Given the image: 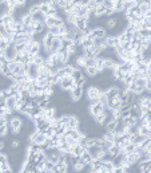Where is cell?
I'll use <instances>...</instances> for the list:
<instances>
[{
  "instance_id": "obj_26",
  "label": "cell",
  "mask_w": 151,
  "mask_h": 173,
  "mask_svg": "<svg viewBox=\"0 0 151 173\" xmlns=\"http://www.w3.org/2000/svg\"><path fill=\"white\" fill-rule=\"evenodd\" d=\"M20 22H21V23H23L24 26H30V24H32V22H34L32 15H31V14H24V15H21Z\"/></svg>"
},
{
  "instance_id": "obj_9",
  "label": "cell",
  "mask_w": 151,
  "mask_h": 173,
  "mask_svg": "<svg viewBox=\"0 0 151 173\" xmlns=\"http://www.w3.org/2000/svg\"><path fill=\"white\" fill-rule=\"evenodd\" d=\"M27 75L31 79H36L39 77V66L35 63H28L27 65Z\"/></svg>"
},
{
  "instance_id": "obj_22",
  "label": "cell",
  "mask_w": 151,
  "mask_h": 173,
  "mask_svg": "<svg viewBox=\"0 0 151 173\" xmlns=\"http://www.w3.org/2000/svg\"><path fill=\"white\" fill-rule=\"evenodd\" d=\"M80 161H83L86 165H91L92 161H94V158H92V156L88 153V150H86V152H84L80 156Z\"/></svg>"
},
{
  "instance_id": "obj_46",
  "label": "cell",
  "mask_w": 151,
  "mask_h": 173,
  "mask_svg": "<svg viewBox=\"0 0 151 173\" xmlns=\"http://www.w3.org/2000/svg\"><path fill=\"white\" fill-rule=\"evenodd\" d=\"M17 2H19V6L21 7V6H24V4H25V2H27V0H17Z\"/></svg>"
},
{
  "instance_id": "obj_28",
  "label": "cell",
  "mask_w": 151,
  "mask_h": 173,
  "mask_svg": "<svg viewBox=\"0 0 151 173\" xmlns=\"http://www.w3.org/2000/svg\"><path fill=\"white\" fill-rule=\"evenodd\" d=\"M90 168H91V169L92 171H100L102 169V168H103V161H100V160H94V161H92V164H91V165H90Z\"/></svg>"
},
{
  "instance_id": "obj_41",
  "label": "cell",
  "mask_w": 151,
  "mask_h": 173,
  "mask_svg": "<svg viewBox=\"0 0 151 173\" xmlns=\"http://www.w3.org/2000/svg\"><path fill=\"white\" fill-rule=\"evenodd\" d=\"M6 98L7 97L4 95L3 90H0V108H4V106H6Z\"/></svg>"
},
{
  "instance_id": "obj_13",
  "label": "cell",
  "mask_w": 151,
  "mask_h": 173,
  "mask_svg": "<svg viewBox=\"0 0 151 173\" xmlns=\"http://www.w3.org/2000/svg\"><path fill=\"white\" fill-rule=\"evenodd\" d=\"M87 60H88V58L82 54V55H79L76 56V59H75V65H72L75 69H78V67H82V69H86L87 67Z\"/></svg>"
},
{
  "instance_id": "obj_43",
  "label": "cell",
  "mask_w": 151,
  "mask_h": 173,
  "mask_svg": "<svg viewBox=\"0 0 151 173\" xmlns=\"http://www.w3.org/2000/svg\"><path fill=\"white\" fill-rule=\"evenodd\" d=\"M146 93H149V94H151V81L147 78V83H146Z\"/></svg>"
},
{
  "instance_id": "obj_32",
  "label": "cell",
  "mask_w": 151,
  "mask_h": 173,
  "mask_svg": "<svg viewBox=\"0 0 151 173\" xmlns=\"http://www.w3.org/2000/svg\"><path fill=\"white\" fill-rule=\"evenodd\" d=\"M106 23H107V27L110 30H114L118 26V19H115V17H108V20L106 22Z\"/></svg>"
},
{
  "instance_id": "obj_52",
  "label": "cell",
  "mask_w": 151,
  "mask_h": 173,
  "mask_svg": "<svg viewBox=\"0 0 151 173\" xmlns=\"http://www.w3.org/2000/svg\"><path fill=\"white\" fill-rule=\"evenodd\" d=\"M4 3H6V2H4V0H0V4H4Z\"/></svg>"
},
{
  "instance_id": "obj_40",
  "label": "cell",
  "mask_w": 151,
  "mask_h": 173,
  "mask_svg": "<svg viewBox=\"0 0 151 173\" xmlns=\"http://www.w3.org/2000/svg\"><path fill=\"white\" fill-rule=\"evenodd\" d=\"M8 46H10V43H8L6 39H3V41H0V51H6Z\"/></svg>"
},
{
  "instance_id": "obj_7",
  "label": "cell",
  "mask_w": 151,
  "mask_h": 173,
  "mask_svg": "<svg viewBox=\"0 0 151 173\" xmlns=\"http://www.w3.org/2000/svg\"><path fill=\"white\" fill-rule=\"evenodd\" d=\"M17 56V51L15 48V43H12L8 46V48L4 51V60L6 62H15Z\"/></svg>"
},
{
  "instance_id": "obj_37",
  "label": "cell",
  "mask_w": 151,
  "mask_h": 173,
  "mask_svg": "<svg viewBox=\"0 0 151 173\" xmlns=\"http://www.w3.org/2000/svg\"><path fill=\"white\" fill-rule=\"evenodd\" d=\"M46 4L48 7V10H56V8H59V7H57V3L55 2V0H48V2H46Z\"/></svg>"
},
{
  "instance_id": "obj_25",
  "label": "cell",
  "mask_w": 151,
  "mask_h": 173,
  "mask_svg": "<svg viewBox=\"0 0 151 173\" xmlns=\"http://www.w3.org/2000/svg\"><path fill=\"white\" fill-rule=\"evenodd\" d=\"M106 8L103 4H99L96 8H95V12H94V16H96V17H100V16H104L106 15Z\"/></svg>"
},
{
  "instance_id": "obj_18",
  "label": "cell",
  "mask_w": 151,
  "mask_h": 173,
  "mask_svg": "<svg viewBox=\"0 0 151 173\" xmlns=\"http://www.w3.org/2000/svg\"><path fill=\"white\" fill-rule=\"evenodd\" d=\"M87 149H84L82 148L79 144H75V145H71V154H74V156H78V157H80L82 154L86 152Z\"/></svg>"
},
{
  "instance_id": "obj_49",
  "label": "cell",
  "mask_w": 151,
  "mask_h": 173,
  "mask_svg": "<svg viewBox=\"0 0 151 173\" xmlns=\"http://www.w3.org/2000/svg\"><path fill=\"white\" fill-rule=\"evenodd\" d=\"M55 2H56L57 4H59V3H62V2H64V0H55Z\"/></svg>"
},
{
  "instance_id": "obj_45",
  "label": "cell",
  "mask_w": 151,
  "mask_h": 173,
  "mask_svg": "<svg viewBox=\"0 0 151 173\" xmlns=\"http://www.w3.org/2000/svg\"><path fill=\"white\" fill-rule=\"evenodd\" d=\"M3 173H14V171H12V168L10 166L8 169H6V171H3Z\"/></svg>"
},
{
  "instance_id": "obj_1",
  "label": "cell",
  "mask_w": 151,
  "mask_h": 173,
  "mask_svg": "<svg viewBox=\"0 0 151 173\" xmlns=\"http://www.w3.org/2000/svg\"><path fill=\"white\" fill-rule=\"evenodd\" d=\"M102 94H103V90L95 85L87 87V90H86V97H87V99L90 101V103L91 102H98L100 99Z\"/></svg>"
},
{
  "instance_id": "obj_42",
  "label": "cell",
  "mask_w": 151,
  "mask_h": 173,
  "mask_svg": "<svg viewBox=\"0 0 151 173\" xmlns=\"http://www.w3.org/2000/svg\"><path fill=\"white\" fill-rule=\"evenodd\" d=\"M19 145H20V140H14V141L11 142V148L16 149V148H19Z\"/></svg>"
},
{
  "instance_id": "obj_48",
  "label": "cell",
  "mask_w": 151,
  "mask_h": 173,
  "mask_svg": "<svg viewBox=\"0 0 151 173\" xmlns=\"http://www.w3.org/2000/svg\"><path fill=\"white\" fill-rule=\"evenodd\" d=\"M46 173H56V171L55 169H47Z\"/></svg>"
},
{
  "instance_id": "obj_5",
  "label": "cell",
  "mask_w": 151,
  "mask_h": 173,
  "mask_svg": "<svg viewBox=\"0 0 151 173\" xmlns=\"http://www.w3.org/2000/svg\"><path fill=\"white\" fill-rule=\"evenodd\" d=\"M46 140H47L46 133H42V132H38V130H35L32 134L30 136V142H34V144H36V145H39V146L44 145Z\"/></svg>"
},
{
  "instance_id": "obj_39",
  "label": "cell",
  "mask_w": 151,
  "mask_h": 173,
  "mask_svg": "<svg viewBox=\"0 0 151 173\" xmlns=\"http://www.w3.org/2000/svg\"><path fill=\"white\" fill-rule=\"evenodd\" d=\"M40 11V4H36V6H32L30 8V11H28V14L31 15H34V14H36V12Z\"/></svg>"
},
{
  "instance_id": "obj_19",
  "label": "cell",
  "mask_w": 151,
  "mask_h": 173,
  "mask_svg": "<svg viewBox=\"0 0 151 173\" xmlns=\"http://www.w3.org/2000/svg\"><path fill=\"white\" fill-rule=\"evenodd\" d=\"M32 19H34V22H38V23H46L47 14H44V12L39 11V12H36V14L32 15Z\"/></svg>"
},
{
  "instance_id": "obj_44",
  "label": "cell",
  "mask_w": 151,
  "mask_h": 173,
  "mask_svg": "<svg viewBox=\"0 0 151 173\" xmlns=\"http://www.w3.org/2000/svg\"><path fill=\"white\" fill-rule=\"evenodd\" d=\"M6 63V60L4 59H0V75H2V71H3V66Z\"/></svg>"
},
{
  "instance_id": "obj_47",
  "label": "cell",
  "mask_w": 151,
  "mask_h": 173,
  "mask_svg": "<svg viewBox=\"0 0 151 173\" xmlns=\"http://www.w3.org/2000/svg\"><path fill=\"white\" fill-rule=\"evenodd\" d=\"M98 173H110V172H107V171L104 169V168H102L100 171H98Z\"/></svg>"
},
{
  "instance_id": "obj_53",
  "label": "cell",
  "mask_w": 151,
  "mask_h": 173,
  "mask_svg": "<svg viewBox=\"0 0 151 173\" xmlns=\"http://www.w3.org/2000/svg\"><path fill=\"white\" fill-rule=\"evenodd\" d=\"M0 173H3V172H0Z\"/></svg>"
},
{
  "instance_id": "obj_10",
  "label": "cell",
  "mask_w": 151,
  "mask_h": 173,
  "mask_svg": "<svg viewBox=\"0 0 151 173\" xmlns=\"http://www.w3.org/2000/svg\"><path fill=\"white\" fill-rule=\"evenodd\" d=\"M79 125H80V121H79V117L76 115H70L68 121H67V126H68V132L70 130H78Z\"/></svg>"
},
{
  "instance_id": "obj_36",
  "label": "cell",
  "mask_w": 151,
  "mask_h": 173,
  "mask_svg": "<svg viewBox=\"0 0 151 173\" xmlns=\"http://www.w3.org/2000/svg\"><path fill=\"white\" fill-rule=\"evenodd\" d=\"M47 32H50L52 36H60V30L59 27H51L47 30Z\"/></svg>"
},
{
  "instance_id": "obj_35",
  "label": "cell",
  "mask_w": 151,
  "mask_h": 173,
  "mask_svg": "<svg viewBox=\"0 0 151 173\" xmlns=\"http://www.w3.org/2000/svg\"><path fill=\"white\" fill-rule=\"evenodd\" d=\"M78 51V44H72V46H70L67 50H66V52H67V55H70V56H72V55H75V52Z\"/></svg>"
},
{
  "instance_id": "obj_31",
  "label": "cell",
  "mask_w": 151,
  "mask_h": 173,
  "mask_svg": "<svg viewBox=\"0 0 151 173\" xmlns=\"http://www.w3.org/2000/svg\"><path fill=\"white\" fill-rule=\"evenodd\" d=\"M52 94H54V86H47L46 89H44V94H43L44 98L50 99L52 97Z\"/></svg>"
},
{
  "instance_id": "obj_23",
  "label": "cell",
  "mask_w": 151,
  "mask_h": 173,
  "mask_svg": "<svg viewBox=\"0 0 151 173\" xmlns=\"http://www.w3.org/2000/svg\"><path fill=\"white\" fill-rule=\"evenodd\" d=\"M98 74H99V71L96 70L95 66H88V67H86V75L88 78H95Z\"/></svg>"
},
{
  "instance_id": "obj_3",
  "label": "cell",
  "mask_w": 151,
  "mask_h": 173,
  "mask_svg": "<svg viewBox=\"0 0 151 173\" xmlns=\"http://www.w3.org/2000/svg\"><path fill=\"white\" fill-rule=\"evenodd\" d=\"M88 110H90L91 117L95 119V118L98 117V115L103 113L106 109H104V105L100 101H98V102H91V103H90V108H88Z\"/></svg>"
},
{
  "instance_id": "obj_12",
  "label": "cell",
  "mask_w": 151,
  "mask_h": 173,
  "mask_svg": "<svg viewBox=\"0 0 151 173\" xmlns=\"http://www.w3.org/2000/svg\"><path fill=\"white\" fill-rule=\"evenodd\" d=\"M88 24H90V19H87V17H78L75 27H76L79 31L84 32L86 30H88Z\"/></svg>"
},
{
  "instance_id": "obj_20",
  "label": "cell",
  "mask_w": 151,
  "mask_h": 173,
  "mask_svg": "<svg viewBox=\"0 0 151 173\" xmlns=\"http://www.w3.org/2000/svg\"><path fill=\"white\" fill-rule=\"evenodd\" d=\"M118 119H111V121H107V123H106V132H115L118 127Z\"/></svg>"
},
{
  "instance_id": "obj_8",
  "label": "cell",
  "mask_w": 151,
  "mask_h": 173,
  "mask_svg": "<svg viewBox=\"0 0 151 173\" xmlns=\"http://www.w3.org/2000/svg\"><path fill=\"white\" fill-rule=\"evenodd\" d=\"M106 36H107V34H106L104 28L95 27V28H91V31H90V38L91 39H104Z\"/></svg>"
},
{
  "instance_id": "obj_11",
  "label": "cell",
  "mask_w": 151,
  "mask_h": 173,
  "mask_svg": "<svg viewBox=\"0 0 151 173\" xmlns=\"http://www.w3.org/2000/svg\"><path fill=\"white\" fill-rule=\"evenodd\" d=\"M34 85L42 87V89H46L47 86H50V79H48V77H46V75H39L36 79H34Z\"/></svg>"
},
{
  "instance_id": "obj_17",
  "label": "cell",
  "mask_w": 151,
  "mask_h": 173,
  "mask_svg": "<svg viewBox=\"0 0 151 173\" xmlns=\"http://www.w3.org/2000/svg\"><path fill=\"white\" fill-rule=\"evenodd\" d=\"M103 91L106 93V95L108 97V99H111V98H114V97L119 95V87L118 86H110V87H107Z\"/></svg>"
},
{
  "instance_id": "obj_24",
  "label": "cell",
  "mask_w": 151,
  "mask_h": 173,
  "mask_svg": "<svg viewBox=\"0 0 151 173\" xmlns=\"http://www.w3.org/2000/svg\"><path fill=\"white\" fill-rule=\"evenodd\" d=\"M16 99H15V97L14 95H10V97H7L6 98V106L8 109H11V110H15V106H16Z\"/></svg>"
},
{
  "instance_id": "obj_14",
  "label": "cell",
  "mask_w": 151,
  "mask_h": 173,
  "mask_svg": "<svg viewBox=\"0 0 151 173\" xmlns=\"http://www.w3.org/2000/svg\"><path fill=\"white\" fill-rule=\"evenodd\" d=\"M83 93H84V90L82 86H75L74 90L70 91V95H71V98H72V101H79L83 97Z\"/></svg>"
},
{
  "instance_id": "obj_15",
  "label": "cell",
  "mask_w": 151,
  "mask_h": 173,
  "mask_svg": "<svg viewBox=\"0 0 151 173\" xmlns=\"http://www.w3.org/2000/svg\"><path fill=\"white\" fill-rule=\"evenodd\" d=\"M62 50V39L60 36H55L54 41L51 44V54H55V52H59Z\"/></svg>"
},
{
  "instance_id": "obj_30",
  "label": "cell",
  "mask_w": 151,
  "mask_h": 173,
  "mask_svg": "<svg viewBox=\"0 0 151 173\" xmlns=\"http://www.w3.org/2000/svg\"><path fill=\"white\" fill-rule=\"evenodd\" d=\"M103 168L107 172H110V173H114V171H115V165H114V162H112V160L111 161H104L103 162Z\"/></svg>"
},
{
  "instance_id": "obj_27",
  "label": "cell",
  "mask_w": 151,
  "mask_h": 173,
  "mask_svg": "<svg viewBox=\"0 0 151 173\" xmlns=\"http://www.w3.org/2000/svg\"><path fill=\"white\" fill-rule=\"evenodd\" d=\"M87 165L84 164L83 161H80L79 160L78 162H75V164H72V168H74V172H76V173H80V172H83L84 171V168H86Z\"/></svg>"
},
{
  "instance_id": "obj_4",
  "label": "cell",
  "mask_w": 151,
  "mask_h": 173,
  "mask_svg": "<svg viewBox=\"0 0 151 173\" xmlns=\"http://www.w3.org/2000/svg\"><path fill=\"white\" fill-rule=\"evenodd\" d=\"M46 157L48 161H51L52 164H59V160L62 157V153L59 152V149L57 148H50L46 150Z\"/></svg>"
},
{
  "instance_id": "obj_21",
  "label": "cell",
  "mask_w": 151,
  "mask_h": 173,
  "mask_svg": "<svg viewBox=\"0 0 151 173\" xmlns=\"http://www.w3.org/2000/svg\"><path fill=\"white\" fill-rule=\"evenodd\" d=\"M87 150H88V153H90L91 156H92V158L96 160L98 156H99V153H100V150H102V149H100V146L94 145V146H90V148H88Z\"/></svg>"
},
{
  "instance_id": "obj_6",
  "label": "cell",
  "mask_w": 151,
  "mask_h": 173,
  "mask_svg": "<svg viewBox=\"0 0 151 173\" xmlns=\"http://www.w3.org/2000/svg\"><path fill=\"white\" fill-rule=\"evenodd\" d=\"M8 125H10L11 132L14 133V134H17V133H20V129H21V126H23V121H21L20 117H12V118H10Z\"/></svg>"
},
{
  "instance_id": "obj_33",
  "label": "cell",
  "mask_w": 151,
  "mask_h": 173,
  "mask_svg": "<svg viewBox=\"0 0 151 173\" xmlns=\"http://www.w3.org/2000/svg\"><path fill=\"white\" fill-rule=\"evenodd\" d=\"M71 77L74 78V81H75V82H78L79 79H82V78L84 77V75H83V73H82V71H80V70H79V69H75V70H74V73H72V75H71Z\"/></svg>"
},
{
  "instance_id": "obj_50",
  "label": "cell",
  "mask_w": 151,
  "mask_h": 173,
  "mask_svg": "<svg viewBox=\"0 0 151 173\" xmlns=\"http://www.w3.org/2000/svg\"><path fill=\"white\" fill-rule=\"evenodd\" d=\"M67 2H70L71 4H72V3H75V2H76V0H67Z\"/></svg>"
},
{
  "instance_id": "obj_29",
  "label": "cell",
  "mask_w": 151,
  "mask_h": 173,
  "mask_svg": "<svg viewBox=\"0 0 151 173\" xmlns=\"http://www.w3.org/2000/svg\"><path fill=\"white\" fill-rule=\"evenodd\" d=\"M138 10H139L142 14H146L149 10H150V3H147V2H140L139 3V6H138Z\"/></svg>"
},
{
  "instance_id": "obj_2",
  "label": "cell",
  "mask_w": 151,
  "mask_h": 173,
  "mask_svg": "<svg viewBox=\"0 0 151 173\" xmlns=\"http://www.w3.org/2000/svg\"><path fill=\"white\" fill-rule=\"evenodd\" d=\"M57 85L62 87V90H66V91H72L74 87L76 86L74 78L72 77H64V78H57Z\"/></svg>"
},
{
  "instance_id": "obj_16",
  "label": "cell",
  "mask_w": 151,
  "mask_h": 173,
  "mask_svg": "<svg viewBox=\"0 0 151 173\" xmlns=\"http://www.w3.org/2000/svg\"><path fill=\"white\" fill-rule=\"evenodd\" d=\"M122 119H123L124 125L128 126V127H136L138 125H139V119L131 117V115H128V117H126V118H122Z\"/></svg>"
},
{
  "instance_id": "obj_38",
  "label": "cell",
  "mask_w": 151,
  "mask_h": 173,
  "mask_svg": "<svg viewBox=\"0 0 151 173\" xmlns=\"http://www.w3.org/2000/svg\"><path fill=\"white\" fill-rule=\"evenodd\" d=\"M8 129H10V125H8V123H7V125H3V126H0V137H2V138H3V137L7 134Z\"/></svg>"
},
{
  "instance_id": "obj_51",
  "label": "cell",
  "mask_w": 151,
  "mask_h": 173,
  "mask_svg": "<svg viewBox=\"0 0 151 173\" xmlns=\"http://www.w3.org/2000/svg\"><path fill=\"white\" fill-rule=\"evenodd\" d=\"M19 173H27V172H25V171H23V169H21V171H19Z\"/></svg>"
},
{
  "instance_id": "obj_34",
  "label": "cell",
  "mask_w": 151,
  "mask_h": 173,
  "mask_svg": "<svg viewBox=\"0 0 151 173\" xmlns=\"http://www.w3.org/2000/svg\"><path fill=\"white\" fill-rule=\"evenodd\" d=\"M119 153H121V149H119V148H118L117 145H114L112 148H110V150H108V154H110V156H111V158L117 157V156H118Z\"/></svg>"
}]
</instances>
